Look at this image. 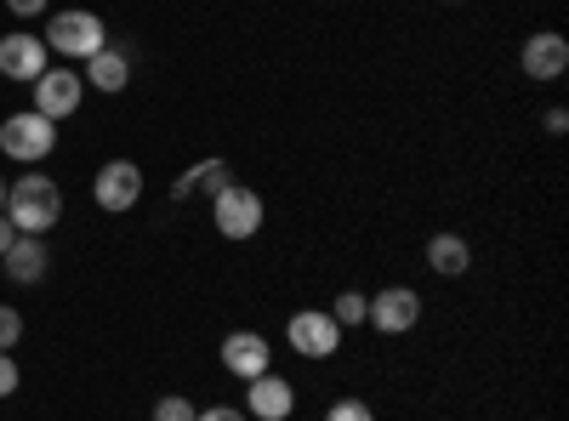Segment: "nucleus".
<instances>
[{
    "mask_svg": "<svg viewBox=\"0 0 569 421\" xmlns=\"http://www.w3.org/2000/svg\"><path fill=\"white\" fill-rule=\"evenodd\" d=\"M7 12H12V18H40L46 0H7Z\"/></svg>",
    "mask_w": 569,
    "mask_h": 421,
    "instance_id": "obj_24",
    "label": "nucleus"
},
{
    "mask_svg": "<svg viewBox=\"0 0 569 421\" xmlns=\"http://www.w3.org/2000/svg\"><path fill=\"white\" fill-rule=\"evenodd\" d=\"M18 382H23L18 359H12V353H0V399H12V393H18Z\"/></svg>",
    "mask_w": 569,
    "mask_h": 421,
    "instance_id": "obj_21",
    "label": "nucleus"
},
{
    "mask_svg": "<svg viewBox=\"0 0 569 421\" xmlns=\"http://www.w3.org/2000/svg\"><path fill=\"white\" fill-rule=\"evenodd\" d=\"M427 268H433L439 279H461L472 268V245L461 240V233H433V240H427Z\"/></svg>",
    "mask_w": 569,
    "mask_h": 421,
    "instance_id": "obj_16",
    "label": "nucleus"
},
{
    "mask_svg": "<svg viewBox=\"0 0 569 421\" xmlns=\"http://www.w3.org/2000/svg\"><path fill=\"white\" fill-rule=\"evenodd\" d=\"M541 120H547V131H552V137H563V131H569V109H563V103H552Z\"/></svg>",
    "mask_w": 569,
    "mask_h": 421,
    "instance_id": "obj_23",
    "label": "nucleus"
},
{
    "mask_svg": "<svg viewBox=\"0 0 569 421\" xmlns=\"http://www.w3.org/2000/svg\"><path fill=\"white\" fill-rule=\"evenodd\" d=\"M365 324H376L382 337H405L421 324V291L410 285H388V291H376L370 308H365Z\"/></svg>",
    "mask_w": 569,
    "mask_h": 421,
    "instance_id": "obj_6",
    "label": "nucleus"
},
{
    "mask_svg": "<svg viewBox=\"0 0 569 421\" xmlns=\"http://www.w3.org/2000/svg\"><path fill=\"white\" fill-rule=\"evenodd\" d=\"M228 182H233V166H228V160H194V166L171 182V200H206V206H211Z\"/></svg>",
    "mask_w": 569,
    "mask_h": 421,
    "instance_id": "obj_13",
    "label": "nucleus"
},
{
    "mask_svg": "<svg viewBox=\"0 0 569 421\" xmlns=\"http://www.w3.org/2000/svg\"><path fill=\"white\" fill-rule=\"evenodd\" d=\"M91 91H126L131 86V58L120 52V46H103L98 58H86V74H80Z\"/></svg>",
    "mask_w": 569,
    "mask_h": 421,
    "instance_id": "obj_15",
    "label": "nucleus"
},
{
    "mask_svg": "<svg viewBox=\"0 0 569 421\" xmlns=\"http://www.w3.org/2000/svg\"><path fill=\"white\" fill-rule=\"evenodd\" d=\"M7 217H12L18 233H40V240H46V233L58 228V217H63V189L52 177L29 171V177H18L7 189Z\"/></svg>",
    "mask_w": 569,
    "mask_h": 421,
    "instance_id": "obj_1",
    "label": "nucleus"
},
{
    "mask_svg": "<svg viewBox=\"0 0 569 421\" xmlns=\"http://www.w3.org/2000/svg\"><path fill=\"white\" fill-rule=\"evenodd\" d=\"M194 421H251L246 410H233V404H211V410H200Z\"/></svg>",
    "mask_w": 569,
    "mask_h": 421,
    "instance_id": "obj_22",
    "label": "nucleus"
},
{
    "mask_svg": "<svg viewBox=\"0 0 569 421\" xmlns=\"http://www.w3.org/2000/svg\"><path fill=\"white\" fill-rule=\"evenodd\" d=\"M445 7H456V0H445Z\"/></svg>",
    "mask_w": 569,
    "mask_h": 421,
    "instance_id": "obj_27",
    "label": "nucleus"
},
{
    "mask_svg": "<svg viewBox=\"0 0 569 421\" xmlns=\"http://www.w3.org/2000/svg\"><path fill=\"white\" fill-rule=\"evenodd\" d=\"M262 194L257 189H246V182H228V189L211 200V222H217V233L222 240H233V245H246V240H257L262 233Z\"/></svg>",
    "mask_w": 569,
    "mask_h": 421,
    "instance_id": "obj_4",
    "label": "nucleus"
},
{
    "mask_svg": "<svg viewBox=\"0 0 569 421\" xmlns=\"http://www.w3.org/2000/svg\"><path fill=\"white\" fill-rule=\"evenodd\" d=\"M194 415H200V404L182 399V393H166V399L154 404V421H194Z\"/></svg>",
    "mask_w": 569,
    "mask_h": 421,
    "instance_id": "obj_18",
    "label": "nucleus"
},
{
    "mask_svg": "<svg viewBox=\"0 0 569 421\" xmlns=\"http://www.w3.org/2000/svg\"><path fill=\"white\" fill-rule=\"evenodd\" d=\"M80 98H86L80 69H46L34 80V114H46V120H69L80 109Z\"/></svg>",
    "mask_w": 569,
    "mask_h": 421,
    "instance_id": "obj_9",
    "label": "nucleus"
},
{
    "mask_svg": "<svg viewBox=\"0 0 569 421\" xmlns=\"http://www.w3.org/2000/svg\"><path fill=\"white\" fill-rule=\"evenodd\" d=\"M284 342H291L302 359H330L342 348V324L330 319L325 308H302V313L284 319Z\"/></svg>",
    "mask_w": 569,
    "mask_h": 421,
    "instance_id": "obj_5",
    "label": "nucleus"
},
{
    "mask_svg": "<svg viewBox=\"0 0 569 421\" xmlns=\"http://www.w3.org/2000/svg\"><path fill=\"white\" fill-rule=\"evenodd\" d=\"M58 149V120H46L34 109H18L0 120V154L18 160V166H40L46 154Z\"/></svg>",
    "mask_w": 569,
    "mask_h": 421,
    "instance_id": "obj_3",
    "label": "nucleus"
},
{
    "mask_svg": "<svg viewBox=\"0 0 569 421\" xmlns=\"http://www.w3.org/2000/svg\"><path fill=\"white\" fill-rule=\"evenodd\" d=\"M12 240H18V228H12V217H7V211H0V257L12 251Z\"/></svg>",
    "mask_w": 569,
    "mask_h": 421,
    "instance_id": "obj_25",
    "label": "nucleus"
},
{
    "mask_svg": "<svg viewBox=\"0 0 569 421\" xmlns=\"http://www.w3.org/2000/svg\"><path fill=\"white\" fill-rule=\"evenodd\" d=\"M217 353H222V370H228V377H240V382H251V377H262V370H273V348H268L262 331H228Z\"/></svg>",
    "mask_w": 569,
    "mask_h": 421,
    "instance_id": "obj_11",
    "label": "nucleus"
},
{
    "mask_svg": "<svg viewBox=\"0 0 569 421\" xmlns=\"http://www.w3.org/2000/svg\"><path fill=\"white\" fill-rule=\"evenodd\" d=\"M518 69H525L536 86H552L563 69H569V40L558 29H536L525 40V52H518Z\"/></svg>",
    "mask_w": 569,
    "mask_h": 421,
    "instance_id": "obj_10",
    "label": "nucleus"
},
{
    "mask_svg": "<svg viewBox=\"0 0 569 421\" xmlns=\"http://www.w3.org/2000/svg\"><path fill=\"white\" fill-rule=\"evenodd\" d=\"M365 308H370V297H365V291H342V297H337V302H330L325 313H330V319H337V324H342V331H359V324H365Z\"/></svg>",
    "mask_w": 569,
    "mask_h": 421,
    "instance_id": "obj_17",
    "label": "nucleus"
},
{
    "mask_svg": "<svg viewBox=\"0 0 569 421\" xmlns=\"http://www.w3.org/2000/svg\"><path fill=\"white\" fill-rule=\"evenodd\" d=\"M325 421H376V410L365 399H337V404L325 410Z\"/></svg>",
    "mask_w": 569,
    "mask_h": 421,
    "instance_id": "obj_20",
    "label": "nucleus"
},
{
    "mask_svg": "<svg viewBox=\"0 0 569 421\" xmlns=\"http://www.w3.org/2000/svg\"><path fill=\"white\" fill-rule=\"evenodd\" d=\"M52 52H46V40L34 34V29H12V34H0V74L7 80H18V86H34L46 69Z\"/></svg>",
    "mask_w": 569,
    "mask_h": 421,
    "instance_id": "obj_7",
    "label": "nucleus"
},
{
    "mask_svg": "<svg viewBox=\"0 0 569 421\" xmlns=\"http://www.w3.org/2000/svg\"><path fill=\"white\" fill-rule=\"evenodd\" d=\"M291 410H297V388L284 382V377L262 370V377L246 382V415L251 421H291Z\"/></svg>",
    "mask_w": 569,
    "mask_h": 421,
    "instance_id": "obj_12",
    "label": "nucleus"
},
{
    "mask_svg": "<svg viewBox=\"0 0 569 421\" xmlns=\"http://www.w3.org/2000/svg\"><path fill=\"white\" fill-rule=\"evenodd\" d=\"M18 342H23V313L0 302V353H12Z\"/></svg>",
    "mask_w": 569,
    "mask_h": 421,
    "instance_id": "obj_19",
    "label": "nucleus"
},
{
    "mask_svg": "<svg viewBox=\"0 0 569 421\" xmlns=\"http://www.w3.org/2000/svg\"><path fill=\"white\" fill-rule=\"evenodd\" d=\"M0 262H7V279H12V285H34V279L46 273V262H52V251H46L40 233H18L12 251L0 257Z\"/></svg>",
    "mask_w": 569,
    "mask_h": 421,
    "instance_id": "obj_14",
    "label": "nucleus"
},
{
    "mask_svg": "<svg viewBox=\"0 0 569 421\" xmlns=\"http://www.w3.org/2000/svg\"><path fill=\"white\" fill-rule=\"evenodd\" d=\"M7 189H12V182H0V211H7Z\"/></svg>",
    "mask_w": 569,
    "mask_h": 421,
    "instance_id": "obj_26",
    "label": "nucleus"
},
{
    "mask_svg": "<svg viewBox=\"0 0 569 421\" xmlns=\"http://www.w3.org/2000/svg\"><path fill=\"white\" fill-rule=\"evenodd\" d=\"M40 40H46V52H58L69 63H86V58H98L103 46H109V23L98 12L69 7V12H52V23H46Z\"/></svg>",
    "mask_w": 569,
    "mask_h": 421,
    "instance_id": "obj_2",
    "label": "nucleus"
},
{
    "mask_svg": "<svg viewBox=\"0 0 569 421\" xmlns=\"http://www.w3.org/2000/svg\"><path fill=\"white\" fill-rule=\"evenodd\" d=\"M91 200H98V211H131L142 200V166L137 160H109L98 166V182H91Z\"/></svg>",
    "mask_w": 569,
    "mask_h": 421,
    "instance_id": "obj_8",
    "label": "nucleus"
}]
</instances>
